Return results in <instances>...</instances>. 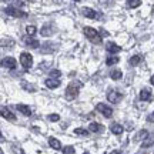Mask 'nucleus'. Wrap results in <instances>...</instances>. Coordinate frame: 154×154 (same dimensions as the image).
Listing matches in <instances>:
<instances>
[{
	"instance_id": "29",
	"label": "nucleus",
	"mask_w": 154,
	"mask_h": 154,
	"mask_svg": "<svg viewBox=\"0 0 154 154\" xmlns=\"http://www.w3.org/2000/svg\"><path fill=\"white\" fill-rule=\"evenodd\" d=\"M49 74H50V77H51V79H59V77L61 76V73L59 72V70H51Z\"/></svg>"
},
{
	"instance_id": "13",
	"label": "nucleus",
	"mask_w": 154,
	"mask_h": 154,
	"mask_svg": "<svg viewBox=\"0 0 154 154\" xmlns=\"http://www.w3.org/2000/svg\"><path fill=\"white\" fill-rule=\"evenodd\" d=\"M44 83H46V86H47L49 88H51V90H53V88H57L59 86H60V80H59V79H51V77L47 79Z\"/></svg>"
},
{
	"instance_id": "35",
	"label": "nucleus",
	"mask_w": 154,
	"mask_h": 154,
	"mask_svg": "<svg viewBox=\"0 0 154 154\" xmlns=\"http://www.w3.org/2000/svg\"><path fill=\"white\" fill-rule=\"evenodd\" d=\"M111 154H121V151H117V150H116V151H113Z\"/></svg>"
},
{
	"instance_id": "7",
	"label": "nucleus",
	"mask_w": 154,
	"mask_h": 154,
	"mask_svg": "<svg viewBox=\"0 0 154 154\" xmlns=\"http://www.w3.org/2000/svg\"><path fill=\"white\" fill-rule=\"evenodd\" d=\"M82 14L84 17H87V19H93V20H97V19L100 17V13H97L96 10L90 9V7H83V9H82Z\"/></svg>"
},
{
	"instance_id": "2",
	"label": "nucleus",
	"mask_w": 154,
	"mask_h": 154,
	"mask_svg": "<svg viewBox=\"0 0 154 154\" xmlns=\"http://www.w3.org/2000/svg\"><path fill=\"white\" fill-rule=\"evenodd\" d=\"M84 34H86V37L91 42V43H100L101 42V37H100L99 32L93 27H84Z\"/></svg>"
},
{
	"instance_id": "25",
	"label": "nucleus",
	"mask_w": 154,
	"mask_h": 154,
	"mask_svg": "<svg viewBox=\"0 0 154 154\" xmlns=\"http://www.w3.org/2000/svg\"><path fill=\"white\" fill-rule=\"evenodd\" d=\"M140 61H141V56H133L131 59H130V64L131 66H137V64H140Z\"/></svg>"
},
{
	"instance_id": "24",
	"label": "nucleus",
	"mask_w": 154,
	"mask_h": 154,
	"mask_svg": "<svg viewBox=\"0 0 154 154\" xmlns=\"http://www.w3.org/2000/svg\"><path fill=\"white\" fill-rule=\"evenodd\" d=\"M119 60H120V59H119L117 56H110V57L107 59V61H106V63H107L109 66H113V64H117V63H119Z\"/></svg>"
},
{
	"instance_id": "23",
	"label": "nucleus",
	"mask_w": 154,
	"mask_h": 154,
	"mask_svg": "<svg viewBox=\"0 0 154 154\" xmlns=\"http://www.w3.org/2000/svg\"><path fill=\"white\" fill-rule=\"evenodd\" d=\"M110 77L113 79V80H120L121 77H123V73H121V70H113L110 74Z\"/></svg>"
},
{
	"instance_id": "17",
	"label": "nucleus",
	"mask_w": 154,
	"mask_h": 154,
	"mask_svg": "<svg viewBox=\"0 0 154 154\" xmlns=\"http://www.w3.org/2000/svg\"><path fill=\"white\" fill-rule=\"evenodd\" d=\"M17 110L24 116H32V109L26 104H17Z\"/></svg>"
},
{
	"instance_id": "11",
	"label": "nucleus",
	"mask_w": 154,
	"mask_h": 154,
	"mask_svg": "<svg viewBox=\"0 0 154 154\" xmlns=\"http://www.w3.org/2000/svg\"><path fill=\"white\" fill-rule=\"evenodd\" d=\"M2 117H3V119H6V120H10V121L16 120V116L13 114L9 109H6V107H2Z\"/></svg>"
},
{
	"instance_id": "34",
	"label": "nucleus",
	"mask_w": 154,
	"mask_h": 154,
	"mask_svg": "<svg viewBox=\"0 0 154 154\" xmlns=\"http://www.w3.org/2000/svg\"><path fill=\"white\" fill-rule=\"evenodd\" d=\"M150 83H151V84H153V86H154V74H153V76H151V79H150Z\"/></svg>"
},
{
	"instance_id": "20",
	"label": "nucleus",
	"mask_w": 154,
	"mask_h": 154,
	"mask_svg": "<svg viewBox=\"0 0 154 154\" xmlns=\"http://www.w3.org/2000/svg\"><path fill=\"white\" fill-rule=\"evenodd\" d=\"M154 144V136H149V137L143 140V144H141V149H149Z\"/></svg>"
},
{
	"instance_id": "22",
	"label": "nucleus",
	"mask_w": 154,
	"mask_h": 154,
	"mask_svg": "<svg viewBox=\"0 0 154 154\" xmlns=\"http://www.w3.org/2000/svg\"><path fill=\"white\" fill-rule=\"evenodd\" d=\"M141 5V0H127V7L128 9H136Z\"/></svg>"
},
{
	"instance_id": "8",
	"label": "nucleus",
	"mask_w": 154,
	"mask_h": 154,
	"mask_svg": "<svg viewBox=\"0 0 154 154\" xmlns=\"http://www.w3.org/2000/svg\"><path fill=\"white\" fill-rule=\"evenodd\" d=\"M16 64H17V61H16V59H13V57H5V59L2 60V66L6 67V69H10V70L16 69Z\"/></svg>"
},
{
	"instance_id": "1",
	"label": "nucleus",
	"mask_w": 154,
	"mask_h": 154,
	"mask_svg": "<svg viewBox=\"0 0 154 154\" xmlns=\"http://www.w3.org/2000/svg\"><path fill=\"white\" fill-rule=\"evenodd\" d=\"M82 88V83L80 82H72L66 88V100L67 101H72L79 96V91Z\"/></svg>"
},
{
	"instance_id": "6",
	"label": "nucleus",
	"mask_w": 154,
	"mask_h": 154,
	"mask_svg": "<svg viewBox=\"0 0 154 154\" xmlns=\"http://www.w3.org/2000/svg\"><path fill=\"white\" fill-rule=\"evenodd\" d=\"M96 110H99L101 114L107 117V119H110L111 116H113V109H111L110 106L104 104V103H99V104L96 106Z\"/></svg>"
},
{
	"instance_id": "21",
	"label": "nucleus",
	"mask_w": 154,
	"mask_h": 154,
	"mask_svg": "<svg viewBox=\"0 0 154 154\" xmlns=\"http://www.w3.org/2000/svg\"><path fill=\"white\" fill-rule=\"evenodd\" d=\"M3 3H7V5L13 6V7H22L24 3H23L22 0H2Z\"/></svg>"
},
{
	"instance_id": "4",
	"label": "nucleus",
	"mask_w": 154,
	"mask_h": 154,
	"mask_svg": "<svg viewBox=\"0 0 154 154\" xmlns=\"http://www.w3.org/2000/svg\"><path fill=\"white\" fill-rule=\"evenodd\" d=\"M121 99H123V94L119 93L114 88H110V90L107 91V100H109L110 103H113V104H119L121 101Z\"/></svg>"
},
{
	"instance_id": "31",
	"label": "nucleus",
	"mask_w": 154,
	"mask_h": 154,
	"mask_svg": "<svg viewBox=\"0 0 154 154\" xmlns=\"http://www.w3.org/2000/svg\"><path fill=\"white\" fill-rule=\"evenodd\" d=\"M49 120L50 121H59V120H60V116H59V114H50L49 116Z\"/></svg>"
},
{
	"instance_id": "15",
	"label": "nucleus",
	"mask_w": 154,
	"mask_h": 154,
	"mask_svg": "<svg viewBox=\"0 0 154 154\" xmlns=\"http://www.w3.org/2000/svg\"><path fill=\"white\" fill-rule=\"evenodd\" d=\"M42 36H44V37H47V36H51V34L54 33V29H53V26H50V24H46V26H43L42 27Z\"/></svg>"
},
{
	"instance_id": "39",
	"label": "nucleus",
	"mask_w": 154,
	"mask_h": 154,
	"mask_svg": "<svg viewBox=\"0 0 154 154\" xmlns=\"http://www.w3.org/2000/svg\"><path fill=\"white\" fill-rule=\"evenodd\" d=\"M84 154H88V153H84Z\"/></svg>"
},
{
	"instance_id": "36",
	"label": "nucleus",
	"mask_w": 154,
	"mask_h": 154,
	"mask_svg": "<svg viewBox=\"0 0 154 154\" xmlns=\"http://www.w3.org/2000/svg\"><path fill=\"white\" fill-rule=\"evenodd\" d=\"M136 154H146V151H143V150H141V151H138V153H136Z\"/></svg>"
},
{
	"instance_id": "18",
	"label": "nucleus",
	"mask_w": 154,
	"mask_h": 154,
	"mask_svg": "<svg viewBox=\"0 0 154 154\" xmlns=\"http://www.w3.org/2000/svg\"><path fill=\"white\" fill-rule=\"evenodd\" d=\"M49 146L51 147V149H54V150H61V143L54 137L49 138Z\"/></svg>"
},
{
	"instance_id": "27",
	"label": "nucleus",
	"mask_w": 154,
	"mask_h": 154,
	"mask_svg": "<svg viewBox=\"0 0 154 154\" xmlns=\"http://www.w3.org/2000/svg\"><path fill=\"white\" fill-rule=\"evenodd\" d=\"M26 32H27V36H34L36 32H37V29L34 27V26H27V27H26Z\"/></svg>"
},
{
	"instance_id": "12",
	"label": "nucleus",
	"mask_w": 154,
	"mask_h": 154,
	"mask_svg": "<svg viewBox=\"0 0 154 154\" xmlns=\"http://www.w3.org/2000/svg\"><path fill=\"white\" fill-rule=\"evenodd\" d=\"M151 99V90L149 87H144L141 88V91H140V100H143V101H149Z\"/></svg>"
},
{
	"instance_id": "37",
	"label": "nucleus",
	"mask_w": 154,
	"mask_h": 154,
	"mask_svg": "<svg viewBox=\"0 0 154 154\" xmlns=\"http://www.w3.org/2000/svg\"><path fill=\"white\" fill-rule=\"evenodd\" d=\"M74 2H80V0H74Z\"/></svg>"
},
{
	"instance_id": "32",
	"label": "nucleus",
	"mask_w": 154,
	"mask_h": 154,
	"mask_svg": "<svg viewBox=\"0 0 154 154\" xmlns=\"http://www.w3.org/2000/svg\"><path fill=\"white\" fill-rule=\"evenodd\" d=\"M11 147H13V151H14L16 154H24V153H23V150L20 149V147H17V146H11Z\"/></svg>"
},
{
	"instance_id": "16",
	"label": "nucleus",
	"mask_w": 154,
	"mask_h": 154,
	"mask_svg": "<svg viewBox=\"0 0 154 154\" xmlns=\"http://www.w3.org/2000/svg\"><path fill=\"white\" fill-rule=\"evenodd\" d=\"M56 49H57V46H53L51 43H44L43 46H42V53H44V54H47V53H53Z\"/></svg>"
},
{
	"instance_id": "14",
	"label": "nucleus",
	"mask_w": 154,
	"mask_h": 154,
	"mask_svg": "<svg viewBox=\"0 0 154 154\" xmlns=\"http://www.w3.org/2000/svg\"><path fill=\"white\" fill-rule=\"evenodd\" d=\"M88 131L91 133H103L104 131V127L99 124V123H90V126H88Z\"/></svg>"
},
{
	"instance_id": "38",
	"label": "nucleus",
	"mask_w": 154,
	"mask_h": 154,
	"mask_svg": "<svg viewBox=\"0 0 154 154\" xmlns=\"http://www.w3.org/2000/svg\"><path fill=\"white\" fill-rule=\"evenodd\" d=\"M0 154H5V153H3V151H2V153H0Z\"/></svg>"
},
{
	"instance_id": "5",
	"label": "nucleus",
	"mask_w": 154,
	"mask_h": 154,
	"mask_svg": "<svg viewBox=\"0 0 154 154\" xmlns=\"http://www.w3.org/2000/svg\"><path fill=\"white\" fill-rule=\"evenodd\" d=\"M5 13L6 14H9V16H13V17H26L27 14L22 11L19 7H13V6H9V7H6L5 9Z\"/></svg>"
},
{
	"instance_id": "26",
	"label": "nucleus",
	"mask_w": 154,
	"mask_h": 154,
	"mask_svg": "<svg viewBox=\"0 0 154 154\" xmlns=\"http://www.w3.org/2000/svg\"><path fill=\"white\" fill-rule=\"evenodd\" d=\"M149 137V131H147V130H141V131L138 133L137 134V140H146V138Z\"/></svg>"
},
{
	"instance_id": "30",
	"label": "nucleus",
	"mask_w": 154,
	"mask_h": 154,
	"mask_svg": "<svg viewBox=\"0 0 154 154\" xmlns=\"http://www.w3.org/2000/svg\"><path fill=\"white\" fill-rule=\"evenodd\" d=\"M63 153L64 154H74V149H73L72 146H67V147L63 149Z\"/></svg>"
},
{
	"instance_id": "3",
	"label": "nucleus",
	"mask_w": 154,
	"mask_h": 154,
	"mask_svg": "<svg viewBox=\"0 0 154 154\" xmlns=\"http://www.w3.org/2000/svg\"><path fill=\"white\" fill-rule=\"evenodd\" d=\"M20 64L23 66L24 70H30L33 66V56L30 53H22L20 54Z\"/></svg>"
},
{
	"instance_id": "9",
	"label": "nucleus",
	"mask_w": 154,
	"mask_h": 154,
	"mask_svg": "<svg viewBox=\"0 0 154 154\" xmlns=\"http://www.w3.org/2000/svg\"><path fill=\"white\" fill-rule=\"evenodd\" d=\"M23 42H24V44H26L27 47H30V49H38V47H40V42H37V40L32 38V36L24 37V38H23Z\"/></svg>"
},
{
	"instance_id": "28",
	"label": "nucleus",
	"mask_w": 154,
	"mask_h": 154,
	"mask_svg": "<svg viewBox=\"0 0 154 154\" xmlns=\"http://www.w3.org/2000/svg\"><path fill=\"white\" fill-rule=\"evenodd\" d=\"M74 134L76 136H87L88 131L84 130V128H74Z\"/></svg>"
},
{
	"instance_id": "33",
	"label": "nucleus",
	"mask_w": 154,
	"mask_h": 154,
	"mask_svg": "<svg viewBox=\"0 0 154 154\" xmlns=\"http://www.w3.org/2000/svg\"><path fill=\"white\" fill-rule=\"evenodd\" d=\"M147 121H150V123H154V111L151 113V114H149V117H147Z\"/></svg>"
},
{
	"instance_id": "10",
	"label": "nucleus",
	"mask_w": 154,
	"mask_h": 154,
	"mask_svg": "<svg viewBox=\"0 0 154 154\" xmlns=\"http://www.w3.org/2000/svg\"><path fill=\"white\" fill-rule=\"evenodd\" d=\"M106 49H107V51H109L110 54H117V53L121 50V47L119 44H116L114 42H109L107 46H106Z\"/></svg>"
},
{
	"instance_id": "19",
	"label": "nucleus",
	"mask_w": 154,
	"mask_h": 154,
	"mask_svg": "<svg viewBox=\"0 0 154 154\" xmlns=\"http://www.w3.org/2000/svg\"><path fill=\"white\" fill-rule=\"evenodd\" d=\"M123 131H124V128H123V126H121V124H119V123H114V124L111 126V133H113V134H116V136H120Z\"/></svg>"
}]
</instances>
